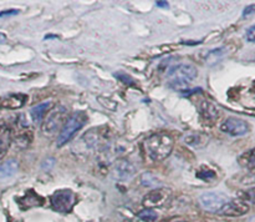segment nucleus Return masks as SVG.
<instances>
[{"label": "nucleus", "mask_w": 255, "mask_h": 222, "mask_svg": "<svg viewBox=\"0 0 255 222\" xmlns=\"http://www.w3.org/2000/svg\"><path fill=\"white\" fill-rule=\"evenodd\" d=\"M50 105L51 102H42V104L36 105L35 107H32L30 110V114H31V119L34 120V122H40L45 117V115L49 112Z\"/></svg>", "instance_id": "dca6fc26"}, {"label": "nucleus", "mask_w": 255, "mask_h": 222, "mask_svg": "<svg viewBox=\"0 0 255 222\" xmlns=\"http://www.w3.org/2000/svg\"><path fill=\"white\" fill-rule=\"evenodd\" d=\"M11 130L5 125H0V160L6 155L11 144Z\"/></svg>", "instance_id": "ddd939ff"}, {"label": "nucleus", "mask_w": 255, "mask_h": 222, "mask_svg": "<svg viewBox=\"0 0 255 222\" xmlns=\"http://www.w3.org/2000/svg\"><path fill=\"white\" fill-rule=\"evenodd\" d=\"M17 167H19V164L15 160H7V161H5L0 166V179L4 180L14 176L15 172L17 171Z\"/></svg>", "instance_id": "2eb2a0df"}, {"label": "nucleus", "mask_w": 255, "mask_h": 222, "mask_svg": "<svg viewBox=\"0 0 255 222\" xmlns=\"http://www.w3.org/2000/svg\"><path fill=\"white\" fill-rule=\"evenodd\" d=\"M246 39L248 40L249 42H255V25L249 27L246 32Z\"/></svg>", "instance_id": "b1692460"}, {"label": "nucleus", "mask_w": 255, "mask_h": 222, "mask_svg": "<svg viewBox=\"0 0 255 222\" xmlns=\"http://www.w3.org/2000/svg\"><path fill=\"white\" fill-rule=\"evenodd\" d=\"M32 141V132L31 130L27 129V125L25 124L22 126V130H19V131L15 134V142H16L17 146L20 147H26L31 144Z\"/></svg>", "instance_id": "4468645a"}, {"label": "nucleus", "mask_w": 255, "mask_h": 222, "mask_svg": "<svg viewBox=\"0 0 255 222\" xmlns=\"http://www.w3.org/2000/svg\"><path fill=\"white\" fill-rule=\"evenodd\" d=\"M173 137L168 134H156L144 140V151L152 161H163L173 150Z\"/></svg>", "instance_id": "f257e3e1"}, {"label": "nucleus", "mask_w": 255, "mask_h": 222, "mask_svg": "<svg viewBox=\"0 0 255 222\" xmlns=\"http://www.w3.org/2000/svg\"><path fill=\"white\" fill-rule=\"evenodd\" d=\"M156 5H157V6H159V7H167V6H168V2H167V1H157Z\"/></svg>", "instance_id": "bb28decb"}, {"label": "nucleus", "mask_w": 255, "mask_h": 222, "mask_svg": "<svg viewBox=\"0 0 255 222\" xmlns=\"http://www.w3.org/2000/svg\"><path fill=\"white\" fill-rule=\"evenodd\" d=\"M17 14V10H9V11H2L0 12V16H5V15H14Z\"/></svg>", "instance_id": "a878e982"}, {"label": "nucleus", "mask_w": 255, "mask_h": 222, "mask_svg": "<svg viewBox=\"0 0 255 222\" xmlns=\"http://www.w3.org/2000/svg\"><path fill=\"white\" fill-rule=\"evenodd\" d=\"M138 217L141 220H144V221L151 222V221H154V220L157 219V214L153 211V210L146 209V210H143L142 212H139Z\"/></svg>", "instance_id": "412c9836"}, {"label": "nucleus", "mask_w": 255, "mask_h": 222, "mask_svg": "<svg viewBox=\"0 0 255 222\" xmlns=\"http://www.w3.org/2000/svg\"><path fill=\"white\" fill-rule=\"evenodd\" d=\"M67 120V110L64 106H55L45 115V120L42 122L41 130L47 136H54L57 132L61 131L65 122Z\"/></svg>", "instance_id": "20e7f679"}, {"label": "nucleus", "mask_w": 255, "mask_h": 222, "mask_svg": "<svg viewBox=\"0 0 255 222\" xmlns=\"http://www.w3.org/2000/svg\"><path fill=\"white\" fill-rule=\"evenodd\" d=\"M252 222H255V219H253V220H252Z\"/></svg>", "instance_id": "c85d7f7f"}, {"label": "nucleus", "mask_w": 255, "mask_h": 222, "mask_svg": "<svg viewBox=\"0 0 255 222\" xmlns=\"http://www.w3.org/2000/svg\"><path fill=\"white\" fill-rule=\"evenodd\" d=\"M198 70L191 64H181L174 66L168 72V82L174 89H184L196 80Z\"/></svg>", "instance_id": "f03ea898"}, {"label": "nucleus", "mask_w": 255, "mask_h": 222, "mask_svg": "<svg viewBox=\"0 0 255 222\" xmlns=\"http://www.w3.org/2000/svg\"><path fill=\"white\" fill-rule=\"evenodd\" d=\"M172 196L171 190L164 189V187H158L147 194L143 199V206L146 209H154V207H163L169 202Z\"/></svg>", "instance_id": "0eeeda50"}, {"label": "nucleus", "mask_w": 255, "mask_h": 222, "mask_svg": "<svg viewBox=\"0 0 255 222\" xmlns=\"http://www.w3.org/2000/svg\"><path fill=\"white\" fill-rule=\"evenodd\" d=\"M197 175H198L199 179L204 180V181H211V180H214L217 177L216 172L211 169H202Z\"/></svg>", "instance_id": "aec40b11"}, {"label": "nucleus", "mask_w": 255, "mask_h": 222, "mask_svg": "<svg viewBox=\"0 0 255 222\" xmlns=\"http://www.w3.org/2000/svg\"><path fill=\"white\" fill-rule=\"evenodd\" d=\"M238 162L242 166L246 167H255V147L254 149L249 150V151L244 152L239 156Z\"/></svg>", "instance_id": "6ab92c4d"}, {"label": "nucleus", "mask_w": 255, "mask_h": 222, "mask_svg": "<svg viewBox=\"0 0 255 222\" xmlns=\"http://www.w3.org/2000/svg\"><path fill=\"white\" fill-rule=\"evenodd\" d=\"M142 184H143L146 187L157 186V185H158V179L152 174H144L143 176H142Z\"/></svg>", "instance_id": "4be33fe9"}, {"label": "nucleus", "mask_w": 255, "mask_h": 222, "mask_svg": "<svg viewBox=\"0 0 255 222\" xmlns=\"http://www.w3.org/2000/svg\"><path fill=\"white\" fill-rule=\"evenodd\" d=\"M87 120H89V117H87V115L82 111L75 112L74 115H71V116L66 120V122H65L64 127L61 129L60 134L57 135V146L61 147L64 146L65 144H67V142L75 136V134H76L77 131H80V130L82 129V126H85Z\"/></svg>", "instance_id": "7ed1b4c3"}, {"label": "nucleus", "mask_w": 255, "mask_h": 222, "mask_svg": "<svg viewBox=\"0 0 255 222\" xmlns=\"http://www.w3.org/2000/svg\"><path fill=\"white\" fill-rule=\"evenodd\" d=\"M221 130L226 134L231 135V136H243V135L248 134L251 126L247 121L242 119H237V117H229L226 121L222 124Z\"/></svg>", "instance_id": "1a4fd4ad"}, {"label": "nucleus", "mask_w": 255, "mask_h": 222, "mask_svg": "<svg viewBox=\"0 0 255 222\" xmlns=\"http://www.w3.org/2000/svg\"><path fill=\"white\" fill-rule=\"evenodd\" d=\"M249 209H251V206H249L248 202L244 201L243 199H236L227 202V204L219 210L218 214L227 217H239L248 214Z\"/></svg>", "instance_id": "6e6552de"}, {"label": "nucleus", "mask_w": 255, "mask_h": 222, "mask_svg": "<svg viewBox=\"0 0 255 222\" xmlns=\"http://www.w3.org/2000/svg\"><path fill=\"white\" fill-rule=\"evenodd\" d=\"M27 97L22 94L7 95L0 97V107L2 109H19L26 102Z\"/></svg>", "instance_id": "f8f14e48"}, {"label": "nucleus", "mask_w": 255, "mask_h": 222, "mask_svg": "<svg viewBox=\"0 0 255 222\" xmlns=\"http://www.w3.org/2000/svg\"><path fill=\"white\" fill-rule=\"evenodd\" d=\"M199 110V115H201L202 121L204 122L208 126H213L214 124L217 122L219 117V111L217 109V106L214 104L209 101H203L201 102L198 107Z\"/></svg>", "instance_id": "9b49d317"}, {"label": "nucleus", "mask_w": 255, "mask_h": 222, "mask_svg": "<svg viewBox=\"0 0 255 222\" xmlns=\"http://www.w3.org/2000/svg\"><path fill=\"white\" fill-rule=\"evenodd\" d=\"M134 172H136L134 166L126 159L117 160L112 166V175L115 176V179L121 180V181L129 180L133 176Z\"/></svg>", "instance_id": "9d476101"}, {"label": "nucleus", "mask_w": 255, "mask_h": 222, "mask_svg": "<svg viewBox=\"0 0 255 222\" xmlns=\"http://www.w3.org/2000/svg\"><path fill=\"white\" fill-rule=\"evenodd\" d=\"M227 47H219V49L213 50V51L209 52L206 57V61L208 62L209 65H214L218 61H221L224 56L227 55Z\"/></svg>", "instance_id": "a211bd4d"}, {"label": "nucleus", "mask_w": 255, "mask_h": 222, "mask_svg": "<svg viewBox=\"0 0 255 222\" xmlns=\"http://www.w3.org/2000/svg\"><path fill=\"white\" fill-rule=\"evenodd\" d=\"M252 14H255V5H249V6H247L246 9L243 10L244 17L249 16V15H252Z\"/></svg>", "instance_id": "393cba45"}, {"label": "nucleus", "mask_w": 255, "mask_h": 222, "mask_svg": "<svg viewBox=\"0 0 255 222\" xmlns=\"http://www.w3.org/2000/svg\"><path fill=\"white\" fill-rule=\"evenodd\" d=\"M242 199L248 202V204H255V187L244 192V196Z\"/></svg>", "instance_id": "5701e85b"}, {"label": "nucleus", "mask_w": 255, "mask_h": 222, "mask_svg": "<svg viewBox=\"0 0 255 222\" xmlns=\"http://www.w3.org/2000/svg\"><path fill=\"white\" fill-rule=\"evenodd\" d=\"M19 202L21 204V206L34 207V206H39V205H41L42 202H44V200H42L39 195L35 194L34 191H32V196H30V191H29V194L25 195L22 199H20Z\"/></svg>", "instance_id": "f3484780"}, {"label": "nucleus", "mask_w": 255, "mask_h": 222, "mask_svg": "<svg viewBox=\"0 0 255 222\" xmlns=\"http://www.w3.org/2000/svg\"><path fill=\"white\" fill-rule=\"evenodd\" d=\"M228 202V197L224 194L216 191L204 192L199 196V204L204 210L211 212H218Z\"/></svg>", "instance_id": "423d86ee"}, {"label": "nucleus", "mask_w": 255, "mask_h": 222, "mask_svg": "<svg viewBox=\"0 0 255 222\" xmlns=\"http://www.w3.org/2000/svg\"><path fill=\"white\" fill-rule=\"evenodd\" d=\"M5 40H6V36H5L4 34H1V32H0V44H1V42H4Z\"/></svg>", "instance_id": "cd10ccee"}, {"label": "nucleus", "mask_w": 255, "mask_h": 222, "mask_svg": "<svg viewBox=\"0 0 255 222\" xmlns=\"http://www.w3.org/2000/svg\"><path fill=\"white\" fill-rule=\"evenodd\" d=\"M50 201H51V206L55 211L67 214L74 209L77 201V196L71 190H59L52 195Z\"/></svg>", "instance_id": "39448f33"}]
</instances>
